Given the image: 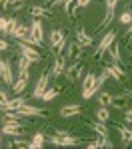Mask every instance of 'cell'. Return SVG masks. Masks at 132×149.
Masks as SVG:
<instances>
[{
  "label": "cell",
  "instance_id": "29",
  "mask_svg": "<svg viewBox=\"0 0 132 149\" xmlns=\"http://www.w3.org/2000/svg\"><path fill=\"white\" fill-rule=\"evenodd\" d=\"M16 28H18V22H16V18H8V28H6V36H10L16 32Z\"/></svg>",
  "mask_w": 132,
  "mask_h": 149
},
{
  "label": "cell",
  "instance_id": "5",
  "mask_svg": "<svg viewBox=\"0 0 132 149\" xmlns=\"http://www.w3.org/2000/svg\"><path fill=\"white\" fill-rule=\"evenodd\" d=\"M14 111L20 115V117H22V115H34V117H42V115H44V109H40V107H32V105H26V103L20 105L18 109H14Z\"/></svg>",
  "mask_w": 132,
  "mask_h": 149
},
{
  "label": "cell",
  "instance_id": "25",
  "mask_svg": "<svg viewBox=\"0 0 132 149\" xmlns=\"http://www.w3.org/2000/svg\"><path fill=\"white\" fill-rule=\"evenodd\" d=\"M92 129H94L98 135H108V129H106V125H104V121H96V123H92Z\"/></svg>",
  "mask_w": 132,
  "mask_h": 149
},
{
  "label": "cell",
  "instance_id": "7",
  "mask_svg": "<svg viewBox=\"0 0 132 149\" xmlns=\"http://www.w3.org/2000/svg\"><path fill=\"white\" fill-rule=\"evenodd\" d=\"M82 76V64H80V60L78 62H72L70 66L66 68V78L70 81H74V80H78Z\"/></svg>",
  "mask_w": 132,
  "mask_h": 149
},
{
  "label": "cell",
  "instance_id": "32",
  "mask_svg": "<svg viewBox=\"0 0 132 149\" xmlns=\"http://www.w3.org/2000/svg\"><path fill=\"white\" fill-rule=\"evenodd\" d=\"M4 121H20V115L16 113H12V111H8V113H4Z\"/></svg>",
  "mask_w": 132,
  "mask_h": 149
},
{
  "label": "cell",
  "instance_id": "39",
  "mask_svg": "<svg viewBox=\"0 0 132 149\" xmlns=\"http://www.w3.org/2000/svg\"><path fill=\"white\" fill-rule=\"evenodd\" d=\"M62 2H64V0H50V4H52V6H56V4H62Z\"/></svg>",
  "mask_w": 132,
  "mask_h": 149
},
{
  "label": "cell",
  "instance_id": "23",
  "mask_svg": "<svg viewBox=\"0 0 132 149\" xmlns=\"http://www.w3.org/2000/svg\"><path fill=\"white\" fill-rule=\"evenodd\" d=\"M96 117H98V121H108V117H110V111H108L106 105H100V107L96 109Z\"/></svg>",
  "mask_w": 132,
  "mask_h": 149
},
{
  "label": "cell",
  "instance_id": "16",
  "mask_svg": "<svg viewBox=\"0 0 132 149\" xmlns=\"http://www.w3.org/2000/svg\"><path fill=\"white\" fill-rule=\"evenodd\" d=\"M118 131H120V137H122V143L128 145L132 141V129L130 127H124V125H118Z\"/></svg>",
  "mask_w": 132,
  "mask_h": 149
},
{
  "label": "cell",
  "instance_id": "18",
  "mask_svg": "<svg viewBox=\"0 0 132 149\" xmlns=\"http://www.w3.org/2000/svg\"><path fill=\"white\" fill-rule=\"evenodd\" d=\"M44 135L42 133H34V137H32V141H30V145H28V149H40L42 145H44Z\"/></svg>",
  "mask_w": 132,
  "mask_h": 149
},
{
  "label": "cell",
  "instance_id": "9",
  "mask_svg": "<svg viewBox=\"0 0 132 149\" xmlns=\"http://www.w3.org/2000/svg\"><path fill=\"white\" fill-rule=\"evenodd\" d=\"M82 50L80 44H68V52H66V58L70 60V62H78L80 58H82Z\"/></svg>",
  "mask_w": 132,
  "mask_h": 149
},
{
  "label": "cell",
  "instance_id": "37",
  "mask_svg": "<svg viewBox=\"0 0 132 149\" xmlns=\"http://www.w3.org/2000/svg\"><path fill=\"white\" fill-rule=\"evenodd\" d=\"M8 42H6V40H2V38H0V52H4V50H8Z\"/></svg>",
  "mask_w": 132,
  "mask_h": 149
},
{
  "label": "cell",
  "instance_id": "33",
  "mask_svg": "<svg viewBox=\"0 0 132 149\" xmlns=\"http://www.w3.org/2000/svg\"><path fill=\"white\" fill-rule=\"evenodd\" d=\"M6 28H8V18L6 16H0V32L6 34Z\"/></svg>",
  "mask_w": 132,
  "mask_h": 149
},
{
  "label": "cell",
  "instance_id": "30",
  "mask_svg": "<svg viewBox=\"0 0 132 149\" xmlns=\"http://www.w3.org/2000/svg\"><path fill=\"white\" fill-rule=\"evenodd\" d=\"M98 141H100V147H106V149H112V147H114V143L108 139V135H100V137H98Z\"/></svg>",
  "mask_w": 132,
  "mask_h": 149
},
{
  "label": "cell",
  "instance_id": "26",
  "mask_svg": "<svg viewBox=\"0 0 132 149\" xmlns=\"http://www.w3.org/2000/svg\"><path fill=\"white\" fill-rule=\"evenodd\" d=\"M110 105H114V107H118V109H124L126 107V97L124 95H116V97H112V103Z\"/></svg>",
  "mask_w": 132,
  "mask_h": 149
},
{
  "label": "cell",
  "instance_id": "42",
  "mask_svg": "<svg viewBox=\"0 0 132 149\" xmlns=\"http://www.w3.org/2000/svg\"><path fill=\"white\" fill-rule=\"evenodd\" d=\"M0 68H2V60H0Z\"/></svg>",
  "mask_w": 132,
  "mask_h": 149
},
{
  "label": "cell",
  "instance_id": "24",
  "mask_svg": "<svg viewBox=\"0 0 132 149\" xmlns=\"http://www.w3.org/2000/svg\"><path fill=\"white\" fill-rule=\"evenodd\" d=\"M30 64H32V62H30L26 56H22V54H20V58H18V72H28Z\"/></svg>",
  "mask_w": 132,
  "mask_h": 149
},
{
  "label": "cell",
  "instance_id": "3",
  "mask_svg": "<svg viewBox=\"0 0 132 149\" xmlns=\"http://www.w3.org/2000/svg\"><path fill=\"white\" fill-rule=\"evenodd\" d=\"M18 48H20V54L26 56L32 64H34V62H40V58H42V56H40V52H38L36 48L28 46V44H18Z\"/></svg>",
  "mask_w": 132,
  "mask_h": 149
},
{
  "label": "cell",
  "instance_id": "41",
  "mask_svg": "<svg viewBox=\"0 0 132 149\" xmlns=\"http://www.w3.org/2000/svg\"><path fill=\"white\" fill-rule=\"evenodd\" d=\"M0 145H2V133H0Z\"/></svg>",
  "mask_w": 132,
  "mask_h": 149
},
{
  "label": "cell",
  "instance_id": "44",
  "mask_svg": "<svg viewBox=\"0 0 132 149\" xmlns=\"http://www.w3.org/2000/svg\"><path fill=\"white\" fill-rule=\"evenodd\" d=\"M130 97H132V93H130Z\"/></svg>",
  "mask_w": 132,
  "mask_h": 149
},
{
  "label": "cell",
  "instance_id": "27",
  "mask_svg": "<svg viewBox=\"0 0 132 149\" xmlns=\"http://www.w3.org/2000/svg\"><path fill=\"white\" fill-rule=\"evenodd\" d=\"M110 50V58H112V64H120V50H118V46H112L108 48Z\"/></svg>",
  "mask_w": 132,
  "mask_h": 149
},
{
  "label": "cell",
  "instance_id": "13",
  "mask_svg": "<svg viewBox=\"0 0 132 149\" xmlns=\"http://www.w3.org/2000/svg\"><path fill=\"white\" fill-rule=\"evenodd\" d=\"M80 111H82L80 105H74V103H72V105H64V107L60 109V115H62V117H74V115H78Z\"/></svg>",
  "mask_w": 132,
  "mask_h": 149
},
{
  "label": "cell",
  "instance_id": "15",
  "mask_svg": "<svg viewBox=\"0 0 132 149\" xmlns=\"http://www.w3.org/2000/svg\"><path fill=\"white\" fill-rule=\"evenodd\" d=\"M62 42H66V38H64V34H62V30H54V32L50 34V46L58 48Z\"/></svg>",
  "mask_w": 132,
  "mask_h": 149
},
{
  "label": "cell",
  "instance_id": "11",
  "mask_svg": "<svg viewBox=\"0 0 132 149\" xmlns=\"http://www.w3.org/2000/svg\"><path fill=\"white\" fill-rule=\"evenodd\" d=\"M30 36H34L38 42L44 40V28H42V22L40 20H34L32 22V26H30Z\"/></svg>",
  "mask_w": 132,
  "mask_h": 149
},
{
  "label": "cell",
  "instance_id": "43",
  "mask_svg": "<svg viewBox=\"0 0 132 149\" xmlns=\"http://www.w3.org/2000/svg\"><path fill=\"white\" fill-rule=\"evenodd\" d=\"M130 12H132V6H130Z\"/></svg>",
  "mask_w": 132,
  "mask_h": 149
},
{
  "label": "cell",
  "instance_id": "21",
  "mask_svg": "<svg viewBox=\"0 0 132 149\" xmlns=\"http://www.w3.org/2000/svg\"><path fill=\"white\" fill-rule=\"evenodd\" d=\"M30 12H32V16H42V18H50V16H52V14H50V10L42 8V6H32V8H30Z\"/></svg>",
  "mask_w": 132,
  "mask_h": 149
},
{
  "label": "cell",
  "instance_id": "22",
  "mask_svg": "<svg viewBox=\"0 0 132 149\" xmlns=\"http://www.w3.org/2000/svg\"><path fill=\"white\" fill-rule=\"evenodd\" d=\"M56 95H58V88H46L40 100H44V102H50V100H54Z\"/></svg>",
  "mask_w": 132,
  "mask_h": 149
},
{
  "label": "cell",
  "instance_id": "36",
  "mask_svg": "<svg viewBox=\"0 0 132 149\" xmlns=\"http://www.w3.org/2000/svg\"><path fill=\"white\" fill-rule=\"evenodd\" d=\"M86 147H88V149H100V141H98V139H96V141H90Z\"/></svg>",
  "mask_w": 132,
  "mask_h": 149
},
{
  "label": "cell",
  "instance_id": "19",
  "mask_svg": "<svg viewBox=\"0 0 132 149\" xmlns=\"http://www.w3.org/2000/svg\"><path fill=\"white\" fill-rule=\"evenodd\" d=\"M28 34H30V28H26V26H22V24H18V28H16V32L12 34V38H16V40H24Z\"/></svg>",
  "mask_w": 132,
  "mask_h": 149
},
{
  "label": "cell",
  "instance_id": "20",
  "mask_svg": "<svg viewBox=\"0 0 132 149\" xmlns=\"http://www.w3.org/2000/svg\"><path fill=\"white\" fill-rule=\"evenodd\" d=\"M72 145H78V139L76 137H70L68 133L60 137V147H72Z\"/></svg>",
  "mask_w": 132,
  "mask_h": 149
},
{
  "label": "cell",
  "instance_id": "10",
  "mask_svg": "<svg viewBox=\"0 0 132 149\" xmlns=\"http://www.w3.org/2000/svg\"><path fill=\"white\" fill-rule=\"evenodd\" d=\"M0 76H2V81L4 84H14V76H12V68L10 62H2V68H0Z\"/></svg>",
  "mask_w": 132,
  "mask_h": 149
},
{
  "label": "cell",
  "instance_id": "12",
  "mask_svg": "<svg viewBox=\"0 0 132 149\" xmlns=\"http://www.w3.org/2000/svg\"><path fill=\"white\" fill-rule=\"evenodd\" d=\"M24 103H26V100H24L22 95H20V97H14V100H8L6 105H2V111H14V109H18Z\"/></svg>",
  "mask_w": 132,
  "mask_h": 149
},
{
  "label": "cell",
  "instance_id": "4",
  "mask_svg": "<svg viewBox=\"0 0 132 149\" xmlns=\"http://www.w3.org/2000/svg\"><path fill=\"white\" fill-rule=\"evenodd\" d=\"M24 131V127L20 125V121H4V125H2V133H6V135H20Z\"/></svg>",
  "mask_w": 132,
  "mask_h": 149
},
{
  "label": "cell",
  "instance_id": "35",
  "mask_svg": "<svg viewBox=\"0 0 132 149\" xmlns=\"http://www.w3.org/2000/svg\"><path fill=\"white\" fill-rule=\"evenodd\" d=\"M52 145H56V147H60V135H52V137L48 139Z\"/></svg>",
  "mask_w": 132,
  "mask_h": 149
},
{
  "label": "cell",
  "instance_id": "28",
  "mask_svg": "<svg viewBox=\"0 0 132 149\" xmlns=\"http://www.w3.org/2000/svg\"><path fill=\"white\" fill-rule=\"evenodd\" d=\"M98 103H100V105H110V103H112V95H110V93L108 92H102L100 93V95H98Z\"/></svg>",
  "mask_w": 132,
  "mask_h": 149
},
{
  "label": "cell",
  "instance_id": "8",
  "mask_svg": "<svg viewBox=\"0 0 132 149\" xmlns=\"http://www.w3.org/2000/svg\"><path fill=\"white\" fill-rule=\"evenodd\" d=\"M28 80H30V76H28V72H18V80L12 84V90L16 93L24 92V88H26V84H28Z\"/></svg>",
  "mask_w": 132,
  "mask_h": 149
},
{
  "label": "cell",
  "instance_id": "1",
  "mask_svg": "<svg viewBox=\"0 0 132 149\" xmlns=\"http://www.w3.org/2000/svg\"><path fill=\"white\" fill-rule=\"evenodd\" d=\"M114 40H116V32L114 30H110L102 40H100V44H98V50H96V58H102L104 54L108 52V48L114 44Z\"/></svg>",
  "mask_w": 132,
  "mask_h": 149
},
{
  "label": "cell",
  "instance_id": "38",
  "mask_svg": "<svg viewBox=\"0 0 132 149\" xmlns=\"http://www.w3.org/2000/svg\"><path fill=\"white\" fill-rule=\"evenodd\" d=\"M124 117H126V121H128V123H132V109H128V111H126V115H124Z\"/></svg>",
  "mask_w": 132,
  "mask_h": 149
},
{
  "label": "cell",
  "instance_id": "40",
  "mask_svg": "<svg viewBox=\"0 0 132 149\" xmlns=\"http://www.w3.org/2000/svg\"><path fill=\"white\" fill-rule=\"evenodd\" d=\"M126 36H128V38H132V24H130V28H128V32H126Z\"/></svg>",
  "mask_w": 132,
  "mask_h": 149
},
{
  "label": "cell",
  "instance_id": "2",
  "mask_svg": "<svg viewBox=\"0 0 132 149\" xmlns=\"http://www.w3.org/2000/svg\"><path fill=\"white\" fill-rule=\"evenodd\" d=\"M116 6H118V0H106V16H104L102 24H100V30H104L108 24L114 20V10H116Z\"/></svg>",
  "mask_w": 132,
  "mask_h": 149
},
{
  "label": "cell",
  "instance_id": "34",
  "mask_svg": "<svg viewBox=\"0 0 132 149\" xmlns=\"http://www.w3.org/2000/svg\"><path fill=\"white\" fill-rule=\"evenodd\" d=\"M6 102H8V93L0 90V107H2V105H6Z\"/></svg>",
  "mask_w": 132,
  "mask_h": 149
},
{
  "label": "cell",
  "instance_id": "14",
  "mask_svg": "<svg viewBox=\"0 0 132 149\" xmlns=\"http://www.w3.org/2000/svg\"><path fill=\"white\" fill-rule=\"evenodd\" d=\"M76 40H78V44H82V48L92 46V36L86 34V30H84V28H80V30L76 32Z\"/></svg>",
  "mask_w": 132,
  "mask_h": 149
},
{
  "label": "cell",
  "instance_id": "31",
  "mask_svg": "<svg viewBox=\"0 0 132 149\" xmlns=\"http://www.w3.org/2000/svg\"><path fill=\"white\" fill-rule=\"evenodd\" d=\"M122 24H132V12L130 10H126V12H122L120 14V18H118Z\"/></svg>",
  "mask_w": 132,
  "mask_h": 149
},
{
  "label": "cell",
  "instance_id": "17",
  "mask_svg": "<svg viewBox=\"0 0 132 149\" xmlns=\"http://www.w3.org/2000/svg\"><path fill=\"white\" fill-rule=\"evenodd\" d=\"M64 64H66V60H64V58H58V60L54 62V68H52V78H60V74L64 72Z\"/></svg>",
  "mask_w": 132,
  "mask_h": 149
},
{
  "label": "cell",
  "instance_id": "6",
  "mask_svg": "<svg viewBox=\"0 0 132 149\" xmlns=\"http://www.w3.org/2000/svg\"><path fill=\"white\" fill-rule=\"evenodd\" d=\"M46 88H48V74H42V76L38 78V81H36V88H34V92H32V97H34V100H40Z\"/></svg>",
  "mask_w": 132,
  "mask_h": 149
}]
</instances>
